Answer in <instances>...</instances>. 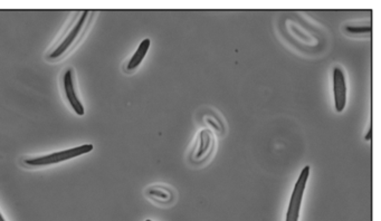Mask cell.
<instances>
[{
	"label": "cell",
	"mask_w": 381,
	"mask_h": 221,
	"mask_svg": "<svg viewBox=\"0 0 381 221\" xmlns=\"http://www.w3.org/2000/svg\"><path fill=\"white\" fill-rule=\"evenodd\" d=\"M91 10H83L79 13V16L74 18L72 24L65 31V34L61 37L56 46H54L48 51L46 58L48 61H56L65 55L72 48V46L76 43V40L82 35L84 28L86 27V21L90 16Z\"/></svg>",
	"instance_id": "obj_1"
},
{
	"label": "cell",
	"mask_w": 381,
	"mask_h": 221,
	"mask_svg": "<svg viewBox=\"0 0 381 221\" xmlns=\"http://www.w3.org/2000/svg\"><path fill=\"white\" fill-rule=\"evenodd\" d=\"M92 150H93V145L92 144H83L80 146L71 147V149L64 151H58V152L46 154V156L27 158V159L24 160V164L28 165V167H47V165L61 163V162L71 160L74 159V158L83 156V154L90 153Z\"/></svg>",
	"instance_id": "obj_2"
},
{
	"label": "cell",
	"mask_w": 381,
	"mask_h": 221,
	"mask_svg": "<svg viewBox=\"0 0 381 221\" xmlns=\"http://www.w3.org/2000/svg\"><path fill=\"white\" fill-rule=\"evenodd\" d=\"M310 176V167L303 168V170L299 173L298 181L295 183L294 190L292 192V196L290 199V204H288V209L286 213V220L285 221H298L299 216V208H301L303 196H304V191L306 183H308Z\"/></svg>",
	"instance_id": "obj_3"
},
{
	"label": "cell",
	"mask_w": 381,
	"mask_h": 221,
	"mask_svg": "<svg viewBox=\"0 0 381 221\" xmlns=\"http://www.w3.org/2000/svg\"><path fill=\"white\" fill-rule=\"evenodd\" d=\"M63 90H64L66 101L68 102L72 110L77 115L83 116L85 110L82 102L80 101L79 96H77L75 88V74H74V69L72 67L66 69L64 75H63Z\"/></svg>",
	"instance_id": "obj_4"
},
{
	"label": "cell",
	"mask_w": 381,
	"mask_h": 221,
	"mask_svg": "<svg viewBox=\"0 0 381 221\" xmlns=\"http://www.w3.org/2000/svg\"><path fill=\"white\" fill-rule=\"evenodd\" d=\"M347 82L346 76L340 66L333 68V97L334 108L338 113H341L347 104Z\"/></svg>",
	"instance_id": "obj_5"
},
{
	"label": "cell",
	"mask_w": 381,
	"mask_h": 221,
	"mask_svg": "<svg viewBox=\"0 0 381 221\" xmlns=\"http://www.w3.org/2000/svg\"><path fill=\"white\" fill-rule=\"evenodd\" d=\"M214 136L209 130H201L198 136L197 145H196L194 159L196 161H203L213 152Z\"/></svg>",
	"instance_id": "obj_6"
},
{
	"label": "cell",
	"mask_w": 381,
	"mask_h": 221,
	"mask_svg": "<svg viewBox=\"0 0 381 221\" xmlns=\"http://www.w3.org/2000/svg\"><path fill=\"white\" fill-rule=\"evenodd\" d=\"M150 45H151V40L149 38L143 39L142 42L140 43V45L138 48H136L135 53L132 55V57L129 60L127 66H125V71L132 72L139 67L140 64H141L142 61L144 60V57H146L148 50L150 48Z\"/></svg>",
	"instance_id": "obj_7"
},
{
	"label": "cell",
	"mask_w": 381,
	"mask_h": 221,
	"mask_svg": "<svg viewBox=\"0 0 381 221\" xmlns=\"http://www.w3.org/2000/svg\"><path fill=\"white\" fill-rule=\"evenodd\" d=\"M148 196L154 199V200H157V201L168 202V201L171 200L172 193H171V191L167 189V188L155 186V187H151L150 189L148 190Z\"/></svg>",
	"instance_id": "obj_8"
},
{
	"label": "cell",
	"mask_w": 381,
	"mask_h": 221,
	"mask_svg": "<svg viewBox=\"0 0 381 221\" xmlns=\"http://www.w3.org/2000/svg\"><path fill=\"white\" fill-rule=\"evenodd\" d=\"M206 121H207V123H209L210 125H213V126L216 128V130H218L219 131L220 130V124H219V122H218V121L215 119V117H213V116H207L206 117Z\"/></svg>",
	"instance_id": "obj_9"
},
{
	"label": "cell",
	"mask_w": 381,
	"mask_h": 221,
	"mask_svg": "<svg viewBox=\"0 0 381 221\" xmlns=\"http://www.w3.org/2000/svg\"><path fill=\"white\" fill-rule=\"evenodd\" d=\"M371 132H372V127L370 126L369 131H368V134L365 135V140H367V141H369V140H370V136H371Z\"/></svg>",
	"instance_id": "obj_10"
},
{
	"label": "cell",
	"mask_w": 381,
	"mask_h": 221,
	"mask_svg": "<svg viewBox=\"0 0 381 221\" xmlns=\"http://www.w3.org/2000/svg\"><path fill=\"white\" fill-rule=\"evenodd\" d=\"M0 221H5V219H3V217H2L1 213H0Z\"/></svg>",
	"instance_id": "obj_11"
},
{
	"label": "cell",
	"mask_w": 381,
	"mask_h": 221,
	"mask_svg": "<svg viewBox=\"0 0 381 221\" xmlns=\"http://www.w3.org/2000/svg\"><path fill=\"white\" fill-rule=\"evenodd\" d=\"M146 221H152V220H150V219H148V220H146Z\"/></svg>",
	"instance_id": "obj_12"
}]
</instances>
